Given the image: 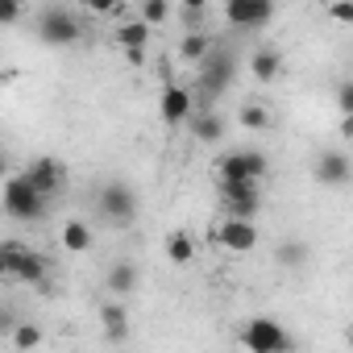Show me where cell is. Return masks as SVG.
<instances>
[{
    "label": "cell",
    "instance_id": "obj_15",
    "mask_svg": "<svg viewBox=\"0 0 353 353\" xmlns=\"http://www.w3.org/2000/svg\"><path fill=\"white\" fill-rule=\"evenodd\" d=\"M100 324H104L108 341H125V336H129V316H125L121 303H104V307H100Z\"/></svg>",
    "mask_w": 353,
    "mask_h": 353
},
{
    "label": "cell",
    "instance_id": "obj_7",
    "mask_svg": "<svg viewBox=\"0 0 353 353\" xmlns=\"http://www.w3.org/2000/svg\"><path fill=\"white\" fill-rule=\"evenodd\" d=\"M221 196L233 221H254L262 212V183H221Z\"/></svg>",
    "mask_w": 353,
    "mask_h": 353
},
{
    "label": "cell",
    "instance_id": "obj_18",
    "mask_svg": "<svg viewBox=\"0 0 353 353\" xmlns=\"http://www.w3.org/2000/svg\"><path fill=\"white\" fill-rule=\"evenodd\" d=\"M26 258H30V245H21V241H5V245H0V270L13 274V279L26 266Z\"/></svg>",
    "mask_w": 353,
    "mask_h": 353
},
{
    "label": "cell",
    "instance_id": "obj_11",
    "mask_svg": "<svg viewBox=\"0 0 353 353\" xmlns=\"http://www.w3.org/2000/svg\"><path fill=\"white\" fill-rule=\"evenodd\" d=\"M26 179H30V183H34V188L50 200V196L63 188V179H67V166H63L59 158H38V162L26 170Z\"/></svg>",
    "mask_w": 353,
    "mask_h": 353
},
{
    "label": "cell",
    "instance_id": "obj_13",
    "mask_svg": "<svg viewBox=\"0 0 353 353\" xmlns=\"http://www.w3.org/2000/svg\"><path fill=\"white\" fill-rule=\"evenodd\" d=\"M208 54H212V42H208V34H200V30H188V34H183V42H179V59H183V63H196V67H204V63H208Z\"/></svg>",
    "mask_w": 353,
    "mask_h": 353
},
{
    "label": "cell",
    "instance_id": "obj_3",
    "mask_svg": "<svg viewBox=\"0 0 353 353\" xmlns=\"http://www.w3.org/2000/svg\"><path fill=\"white\" fill-rule=\"evenodd\" d=\"M5 208L13 221H42L46 216V196L26 179V174H13L5 183Z\"/></svg>",
    "mask_w": 353,
    "mask_h": 353
},
{
    "label": "cell",
    "instance_id": "obj_14",
    "mask_svg": "<svg viewBox=\"0 0 353 353\" xmlns=\"http://www.w3.org/2000/svg\"><path fill=\"white\" fill-rule=\"evenodd\" d=\"M250 71H254L258 79H274V75L283 71V54H279L274 46H258L254 59H250Z\"/></svg>",
    "mask_w": 353,
    "mask_h": 353
},
{
    "label": "cell",
    "instance_id": "obj_24",
    "mask_svg": "<svg viewBox=\"0 0 353 353\" xmlns=\"http://www.w3.org/2000/svg\"><path fill=\"white\" fill-rule=\"evenodd\" d=\"M241 125H245V129H270V112H266L262 104H245V108H241Z\"/></svg>",
    "mask_w": 353,
    "mask_h": 353
},
{
    "label": "cell",
    "instance_id": "obj_2",
    "mask_svg": "<svg viewBox=\"0 0 353 353\" xmlns=\"http://www.w3.org/2000/svg\"><path fill=\"white\" fill-rule=\"evenodd\" d=\"M241 345H245L250 353H291V349H295L291 332H287L279 320H270V316H254V320L241 328Z\"/></svg>",
    "mask_w": 353,
    "mask_h": 353
},
{
    "label": "cell",
    "instance_id": "obj_22",
    "mask_svg": "<svg viewBox=\"0 0 353 353\" xmlns=\"http://www.w3.org/2000/svg\"><path fill=\"white\" fill-rule=\"evenodd\" d=\"M196 137L200 141H221L225 137V117L221 112H200L196 117Z\"/></svg>",
    "mask_w": 353,
    "mask_h": 353
},
{
    "label": "cell",
    "instance_id": "obj_9",
    "mask_svg": "<svg viewBox=\"0 0 353 353\" xmlns=\"http://www.w3.org/2000/svg\"><path fill=\"white\" fill-rule=\"evenodd\" d=\"M225 17H229V26H237V30H258V26H266V21L274 17V5H266V0H229V5H225Z\"/></svg>",
    "mask_w": 353,
    "mask_h": 353
},
{
    "label": "cell",
    "instance_id": "obj_8",
    "mask_svg": "<svg viewBox=\"0 0 353 353\" xmlns=\"http://www.w3.org/2000/svg\"><path fill=\"white\" fill-rule=\"evenodd\" d=\"M312 174H316V183H324V188H345L353 179V162L341 150H324V154H316Z\"/></svg>",
    "mask_w": 353,
    "mask_h": 353
},
{
    "label": "cell",
    "instance_id": "obj_10",
    "mask_svg": "<svg viewBox=\"0 0 353 353\" xmlns=\"http://www.w3.org/2000/svg\"><path fill=\"white\" fill-rule=\"evenodd\" d=\"M158 112H162L166 125H183V121L196 112V92H188V88H179V83H166Z\"/></svg>",
    "mask_w": 353,
    "mask_h": 353
},
{
    "label": "cell",
    "instance_id": "obj_25",
    "mask_svg": "<svg viewBox=\"0 0 353 353\" xmlns=\"http://www.w3.org/2000/svg\"><path fill=\"white\" fill-rule=\"evenodd\" d=\"M166 17H170L166 0H145V5H141V21H145V26H162Z\"/></svg>",
    "mask_w": 353,
    "mask_h": 353
},
{
    "label": "cell",
    "instance_id": "obj_12",
    "mask_svg": "<svg viewBox=\"0 0 353 353\" xmlns=\"http://www.w3.org/2000/svg\"><path fill=\"white\" fill-rule=\"evenodd\" d=\"M216 241L225 245V250H233V254H250L254 245H258V229H254V221H225L221 229H216Z\"/></svg>",
    "mask_w": 353,
    "mask_h": 353
},
{
    "label": "cell",
    "instance_id": "obj_6",
    "mask_svg": "<svg viewBox=\"0 0 353 353\" xmlns=\"http://www.w3.org/2000/svg\"><path fill=\"white\" fill-rule=\"evenodd\" d=\"M96 204H100V216L112 221V225H133V221H137V196H133V188H125V183H117V179L100 188Z\"/></svg>",
    "mask_w": 353,
    "mask_h": 353
},
{
    "label": "cell",
    "instance_id": "obj_28",
    "mask_svg": "<svg viewBox=\"0 0 353 353\" xmlns=\"http://www.w3.org/2000/svg\"><path fill=\"white\" fill-rule=\"evenodd\" d=\"M328 17L341 21V26H349L353 21V5H328Z\"/></svg>",
    "mask_w": 353,
    "mask_h": 353
},
{
    "label": "cell",
    "instance_id": "obj_21",
    "mask_svg": "<svg viewBox=\"0 0 353 353\" xmlns=\"http://www.w3.org/2000/svg\"><path fill=\"white\" fill-rule=\"evenodd\" d=\"M46 266H50V262H46V254L30 250V258H26V266L17 270V279H21V283H30V287H42V283H46Z\"/></svg>",
    "mask_w": 353,
    "mask_h": 353
},
{
    "label": "cell",
    "instance_id": "obj_29",
    "mask_svg": "<svg viewBox=\"0 0 353 353\" xmlns=\"http://www.w3.org/2000/svg\"><path fill=\"white\" fill-rule=\"evenodd\" d=\"M17 13H21L17 5H5V9H0V21H17Z\"/></svg>",
    "mask_w": 353,
    "mask_h": 353
},
{
    "label": "cell",
    "instance_id": "obj_30",
    "mask_svg": "<svg viewBox=\"0 0 353 353\" xmlns=\"http://www.w3.org/2000/svg\"><path fill=\"white\" fill-rule=\"evenodd\" d=\"M341 133H345V137H353V117H345V121H341Z\"/></svg>",
    "mask_w": 353,
    "mask_h": 353
},
{
    "label": "cell",
    "instance_id": "obj_5",
    "mask_svg": "<svg viewBox=\"0 0 353 353\" xmlns=\"http://www.w3.org/2000/svg\"><path fill=\"white\" fill-rule=\"evenodd\" d=\"M266 179V154L233 150L221 158V183H262Z\"/></svg>",
    "mask_w": 353,
    "mask_h": 353
},
{
    "label": "cell",
    "instance_id": "obj_4",
    "mask_svg": "<svg viewBox=\"0 0 353 353\" xmlns=\"http://www.w3.org/2000/svg\"><path fill=\"white\" fill-rule=\"evenodd\" d=\"M38 38L46 46H67L79 38V17L67 9V5H50L38 13Z\"/></svg>",
    "mask_w": 353,
    "mask_h": 353
},
{
    "label": "cell",
    "instance_id": "obj_19",
    "mask_svg": "<svg viewBox=\"0 0 353 353\" xmlns=\"http://www.w3.org/2000/svg\"><path fill=\"white\" fill-rule=\"evenodd\" d=\"M63 245H67L71 254L92 250V229H88L83 221H67V225H63Z\"/></svg>",
    "mask_w": 353,
    "mask_h": 353
},
{
    "label": "cell",
    "instance_id": "obj_26",
    "mask_svg": "<svg viewBox=\"0 0 353 353\" xmlns=\"http://www.w3.org/2000/svg\"><path fill=\"white\" fill-rule=\"evenodd\" d=\"M38 341H42V328H38V324H21V328L13 332V345H17V349H34Z\"/></svg>",
    "mask_w": 353,
    "mask_h": 353
},
{
    "label": "cell",
    "instance_id": "obj_31",
    "mask_svg": "<svg viewBox=\"0 0 353 353\" xmlns=\"http://www.w3.org/2000/svg\"><path fill=\"white\" fill-rule=\"evenodd\" d=\"M345 341H349V349H353V328H349V336H345Z\"/></svg>",
    "mask_w": 353,
    "mask_h": 353
},
{
    "label": "cell",
    "instance_id": "obj_27",
    "mask_svg": "<svg viewBox=\"0 0 353 353\" xmlns=\"http://www.w3.org/2000/svg\"><path fill=\"white\" fill-rule=\"evenodd\" d=\"M336 108H341V112H345V117H353V79H349V83H341V88H336Z\"/></svg>",
    "mask_w": 353,
    "mask_h": 353
},
{
    "label": "cell",
    "instance_id": "obj_20",
    "mask_svg": "<svg viewBox=\"0 0 353 353\" xmlns=\"http://www.w3.org/2000/svg\"><path fill=\"white\" fill-rule=\"evenodd\" d=\"M145 38H150V26H145V21H125V26L117 30V42L125 46V54H129V50H141Z\"/></svg>",
    "mask_w": 353,
    "mask_h": 353
},
{
    "label": "cell",
    "instance_id": "obj_16",
    "mask_svg": "<svg viewBox=\"0 0 353 353\" xmlns=\"http://www.w3.org/2000/svg\"><path fill=\"white\" fill-rule=\"evenodd\" d=\"M133 287H137V266L133 262H117L108 270V291L112 295H133Z\"/></svg>",
    "mask_w": 353,
    "mask_h": 353
},
{
    "label": "cell",
    "instance_id": "obj_1",
    "mask_svg": "<svg viewBox=\"0 0 353 353\" xmlns=\"http://www.w3.org/2000/svg\"><path fill=\"white\" fill-rule=\"evenodd\" d=\"M233 83V54L229 50H212L208 63L200 67V83H196V108L212 112V100Z\"/></svg>",
    "mask_w": 353,
    "mask_h": 353
},
{
    "label": "cell",
    "instance_id": "obj_23",
    "mask_svg": "<svg viewBox=\"0 0 353 353\" xmlns=\"http://www.w3.org/2000/svg\"><path fill=\"white\" fill-rule=\"evenodd\" d=\"M274 258H279V266H287V270H299V266L307 262V245L291 237V241H283V245H279V254H274Z\"/></svg>",
    "mask_w": 353,
    "mask_h": 353
},
{
    "label": "cell",
    "instance_id": "obj_17",
    "mask_svg": "<svg viewBox=\"0 0 353 353\" xmlns=\"http://www.w3.org/2000/svg\"><path fill=\"white\" fill-rule=\"evenodd\" d=\"M166 258L174 262V266H188L192 258H196V245H192V237L179 229V233H170L166 237Z\"/></svg>",
    "mask_w": 353,
    "mask_h": 353
}]
</instances>
